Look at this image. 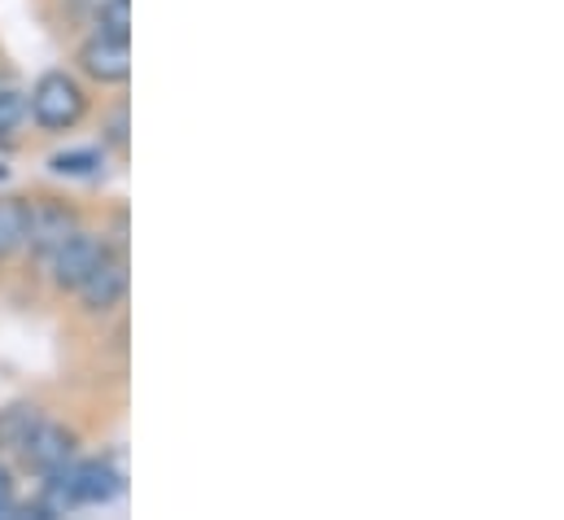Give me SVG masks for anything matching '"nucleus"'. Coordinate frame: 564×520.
<instances>
[{"label":"nucleus","mask_w":564,"mask_h":520,"mask_svg":"<svg viewBox=\"0 0 564 520\" xmlns=\"http://www.w3.org/2000/svg\"><path fill=\"white\" fill-rule=\"evenodd\" d=\"M123 293H128V262L106 250V254L97 259V267L84 275L79 297H84L88 311H115V306L123 302Z\"/></svg>","instance_id":"obj_5"},{"label":"nucleus","mask_w":564,"mask_h":520,"mask_svg":"<svg viewBox=\"0 0 564 520\" xmlns=\"http://www.w3.org/2000/svg\"><path fill=\"white\" fill-rule=\"evenodd\" d=\"M26 110H31V119L44 131H70L84 119L88 97H84V88H79L66 71H48V75L35 79Z\"/></svg>","instance_id":"obj_2"},{"label":"nucleus","mask_w":564,"mask_h":520,"mask_svg":"<svg viewBox=\"0 0 564 520\" xmlns=\"http://www.w3.org/2000/svg\"><path fill=\"white\" fill-rule=\"evenodd\" d=\"M9 508H13V477H9V468L0 464V517H9Z\"/></svg>","instance_id":"obj_13"},{"label":"nucleus","mask_w":564,"mask_h":520,"mask_svg":"<svg viewBox=\"0 0 564 520\" xmlns=\"http://www.w3.org/2000/svg\"><path fill=\"white\" fill-rule=\"evenodd\" d=\"M22 455H26V464L35 468V473H57V468H66L70 464V455H75V437L66 433V429H57V424H48V420H40V429L31 433V442L22 446Z\"/></svg>","instance_id":"obj_7"},{"label":"nucleus","mask_w":564,"mask_h":520,"mask_svg":"<svg viewBox=\"0 0 564 520\" xmlns=\"http://www.w3.org/2000/svg\"><path fill=\"white\" fill-rule=\"evenodd\" d=\"M0 180H4V166H0Z\"/></svg>","instance_id":"obj_15"},{"label":"nucleus","mask_w":564,"mask_h":520,"mask_svg":"<svg viewBox=\"0 0 564 520\" xmlns=\"http://www.w3.org/2000/svg\"><path fill=\"white\" fill-rule=\"evenodd\" d=\"M48 166L57 175H97L101 171V153L97 149H70V153H53Z\"/></svg>","instance_id":"obj_10"},{"label":"nucleus","mask_w":564,"mask_h":520,"mask_svg":"<svg viewBox=\"0 0 564 520\" xmlns=\"http://www.w3.org/2000/svg\"><path fill=\"white\" fill-rule=\"evenodd\" d=\"M75 232H79L75 210H66V206H57V202H35V206L26 210V246H31L40 259H53Z\"/></svg>","instance_id":"obj_4"},{"label":"nucleus","mask_w":564,"mask_h":520,"mask_svg":"<svg viewBox=\"0 0 564 520\" xmlns=\"http://www.w3.org/2000/svg\"><path fill=\"white\" fill-rule=\"evenodd\" d=\"M26 210L22 197H0V259L26 246Z\"/></svg>","instance_id":"obj_9"},{"label":"nucleus","mask_w":564,"mask_h":520,"mask_svg":"<svg viewBox=\"0 0 564 520\" xmlns=\"http://www.w3.org/2000/svg\"><path fill=\"white\" fill-rule=\"evenodd\" d=\"M123 495V473L106 459H88V464H66L57 473H48V508L66 512V508H106Z\"/></svg>","instance_id":"obj_1"},{"label":"nucleus","mask_w":564,"mask_h":520,"mask_svg":"<svg viewBox=\"0 0 564 520\" xmlns=\"http://www.w3.org/2000/svg\"><path fill=\"white\" fill-rule=\"evenodd\" d=\"M106 254V246L97 241V237H88V232H75L57 254H53V280H57V289H79L84 284V275L97 267V259Z\"/></svg>","instance_id":"obj_6"},{"label":"nucleus","mask_w":564,"mask_h":520,"mask_svg":"<svg viewBox=\"0 0 564 520\" xmlns=\"http://www.w3.org/2000/svg\"><path fill=\"white\" fill-rule=\"evenodd\" d=\"M40 407L35 402H9L4 411H0V451H18L22 455V446L31 442V433L40 429Z\"/></svg>","instance_id":"obj_8"},{"label":"nucleus","mask_w":564,"mask_h":520,"mask_svg":"<svg viewBox=\"0 0 564 520\" xmlns=\"http://www.w3.org/2000/svg\"><path fill=\"white\" fill-rule=\"evenodd\" d=\"M22 119H26V97L13 88H0V140L22 128Z\"/></svg>","instance_id":"obj_11"},{"label":"nucleus","mask_w":564,"mask_h":520,"mask_svg":"<svg viewBox=\"0 0 564 520\" xmlns=\"http://www.w3.org/2000/svg\"><path fill=\"white\" fill-rule=\"evenodd\" d=\"M79 66H84V75H93L97 84H123V79L132 75V44H128V35L97 31L93 40H84Z\"/></svg>","instance_id":"obj_3"},{"label":"nucleus","mask_w":564,"mask_h":520,"mask_svg":"<svg viewBox=\"0 0 564 520\" xmlns=\"http://www.w3.org/2000/svg\"><path fill=\"white\" fill-rule=\"evenodd\" d=\"M110 144H119V149L128 144V115H123V110H119L115 123H110Z\"/></svg>","instance_id":"obj_14"},{"label":"nucleus","mask_w":564,"mask_h":520,"mask_svg":"<svg viewBox=\"0 0 564 520\" xmlns=\"http://www.w3.org/2000/svg\"><path fill=\"white\" fill-rule=\"evenodd\" d=\"M101 31H115V35H128L132 26V0H101V13H97Z\"/></svg>","instance_id":"obj_12"}]
</instances>
